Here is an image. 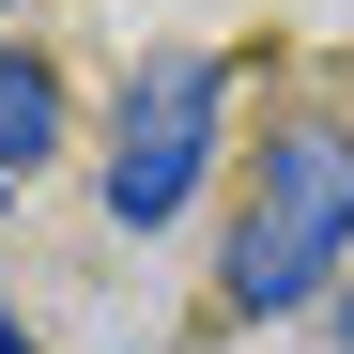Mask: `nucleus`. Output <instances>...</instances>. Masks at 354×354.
Instances as JSON below:
<instances>
[{
	"mask_svg": "<svg viewBox=\"0 0 354 354\" xmlns=\"http://www.w3.org/2000/svg\"><path fill=\"white\" fill-rule=\"evenodd\" d=\"M201 169H216V46H169L154 93L124 108V154H108V216L124 231H169L201 201Z\"/></svg>",
	"mask_w": 354,
	"mask_h": 354,
	"instance_id": "2",
	"label": "nucleus"
},
{
	"mask_svg": "<svg viewBox=\"0 0 354 354\" xmlns=\"http://www.w3.org/2000/svg\"><path fill=\"white\" fill-rule=\"evenodd\" d=\"M46 139H62V77H46L31 46H0V201L46 169Z\"/></svg>",
	"mask_w": 354,
	"mask_h": 354,
	"instance_id": "3",
	"label": "nucleus"
},
{
	"mask_svg": "<svg viewBox=\"0 0 354 354\" xmlns=\"http://www.w3.org/2000/svg\"><path fill=\"white\" fill-rule=\"evenodd\" d=\"M339 247H354V139L339 124H277L262 139V201H247V231H231V308L247 324L308 308Z\"/></svg>",
	"mask_w": 354,
	"mask_h": 354,
	"instance_id": "1",
	"label": "nucleus"
}]
</instances>
